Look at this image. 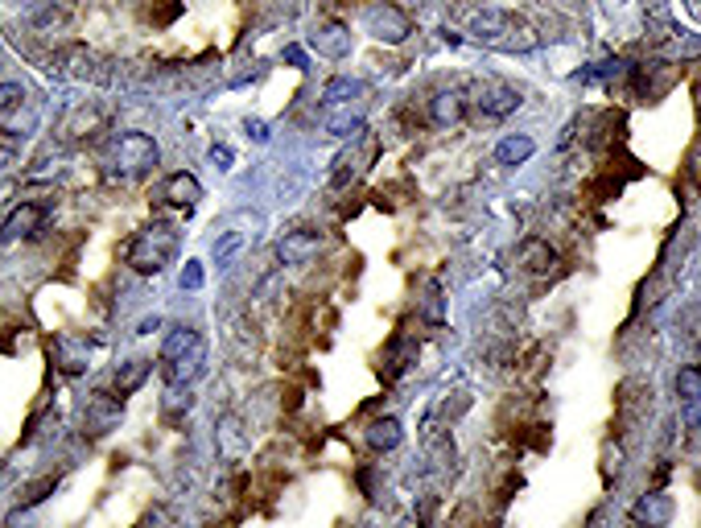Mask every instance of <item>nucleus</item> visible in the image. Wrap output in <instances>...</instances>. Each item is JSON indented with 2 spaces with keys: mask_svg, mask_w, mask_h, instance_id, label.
<instances>
[{
  "mask_svg": "<svg viewBox=\"0 0 701 528\" xmlns=\"http://www.w3.org/2000/svg\"><path fill=\"white\" fill-rule=\"evenodd\" d=\"M157 162H162V149L149 133H120L112 141L108 153L112 178H144L149 170H157Z\"/></svg>",
  "mask_w": 701,
  "mask_h": 528,
  "instance_id": "nucleus-1",
  "label": "nucleus"
},
{
  "mask_svg": "<svg viewBox=\"0 0 701 528\" xmlns=\"http://www.w3.org/2000/svg\"><path fill=\"white\" fill-rule=\"evenodd\" d=\"M470 34L479 37V42L495 45V50H532L537 45V34H532V25H524L520 17H512V13H499V9H483L470 17Z\"/></svg>",
  "mask_w": 701,
  "mask_h": 528,
  "instance_id": "nucleus-2",
  "label": "nucleus"
},
{
  "mask_svg": "<svg viewBox=\"0 0 701 528\" xmlns=\"http://www.w3.org/2000/svg\"><path fill=\"white\" fill-rule=\"evenodd\" d=\"M173 252H178L173 227L153 224V227H144V232H136V240L128 244V264H133L136 273H144V277H157V273L173 260Z\"/></svg>",
  "mask_w": 701,
  "mask_h": 528,
  "instance_id": "nucleus-3",
  "label": "nucleus"
},
{
  "mask_svg": "<svg viewBox=\"0 0 701 528\" xmlns=\"http://www.w3.org/2000/svg\"><path fill=\"white\" fill-rule=\"evenodd\" d=\"M363 25H368V34L384 45H400V42H409V34H413L409 13L400 9V5H392V0L368 5V9H363Z\"/></svg>",
  "mask_w": 701,
  "mask_h": 528,
  "instance_id": "nucleus-4",
  "label": "nucleus"
},
{
  "mask_svg": "<svg viewBox=\"0 0 701 528\" xmlns=\"http://www.w3.org/2000/svg\"><path fill=\"white\" fill-rule=\"evenodd\" d=\"M120 417H124V404H120V396L95 393V396L87 401V413H83V433H87V438H104V433L120 430Z\"/></svg>",
  "mask_w": 701,
  "mask_h": 528,
  "instance_id": "nucleus-5",
  "label": "nucleus"
},
{
  "mask_svg": "<svg viewBox=\"0 0 701 528\" xmlns=\"http://www.w3.org/2000/svg\"><path fill=\"white\" fill-rule=\"evenodd\" d=\"M475 95H479V99H475L479 112H483L487 120H504V116H512V112L524 104L520 91L508 87V83H483V87H479Z\"/></svg>",
  "mask_w": 701,
  "mask_h": 528,
  "instance_id": "nucleus-6",
  "label": "nucleus"
},
{
  "mask_svg": "<svg viewBox=\"0 0 701 528\" xmlns=\"http://www.w3.org/2000/svg\"><path fill=\"white\" fill-rule=\"evenodd\" d=\"M322 248V235L310 232V227H297V232H285L277 240V260L281 264H310Z\"/></svg>",
  "mask_w": 701,
  "mask_h": 528,
  "instance_id": "nucleus-7",
  "label": "nucleus"
},
{
  "mask_svg": "<svg viewBox=\"0 0 701 528\" xmlns=\"http://www.w3.org/2000/svg\"><path fill=\"white\" fill-rule=\"evenodd\" d=\"M202 364H207V343H194L186 355L162 364V376H165V384L170 388H190L198 380V372H202Z\"/></svg>",
  "mask_w": 701,
  "mask_h": 528,
  "instance_id": "nucleus-8",
  "label": "nucleus"
},
{
  "mask_svg": "<svg viewBox=\"0 0 701 528\" xmlns=\"http://www.w3.org/2000/svg\"><path fill=\"white\" fill-rule=\"evenodd\" d=\"M673 495L665 492H647L636 500V508H631V520H636L639 528H668L673 524Z\"/></svg>",
  "mask_w": 701,
  "mask_h": 528,
  "instance_id": "nucleus-9",
  "label": "nucleus"
},
{
  "mask_svg": "<svg viewBox=\"0 0 701 528\" xmlns=\"http://www.w3.org/2000/svg\"><path fill=\"white\" fill-rule=\"evenodd\" d=\"M42 224H45V206L21 203V206H13V215L5 219L0 240H25V235H37V227H42Z\"/></svg>",
  "mask_w": 701,
  "mask_h": 528,
  "instance_id": "nucleus-10",
  "label": "nucleus"
},
{
  "mask_svg": "<svg viewBox=\"0 0 701 528\" xmlns=\"http://www.w3.org/2000/svg\"><path fill=\"white\" fill-rule=\"evenodd\" d=\"M310 45H314L322 58H347L350 55V29L339 25V21H326L310 34Z\"/></svg>",
  "mask_w": 701,
  "mask_h": 528,
  "instance_id": "nucleus-11",
  "label": "nucleus"
},
{
  "mask_svg": "<svg viewBox=\"0 0 701 528\" xmlns=\"http://www.w3.org/2000/svg\"><path fill=\"white\" fill-rule=\"evenodd\" d=\"M429 116H433V125L438 128H454V125H462V116H467V95L462 91H438V95L429 99Z\"/></svg>",
  "mask_w": 701,
  "mask_h": 528,
  "instance_id": "nucleus-12",
  "label": "nucleus"
},
{
  "mask_svg": "<svg viewBox=\"0 0 701 528\" xmlns=\"http://www.w3.org/2000/svg\"><path fill=\"white\" fill-rule=\"evenodd\" d=\"M162 198L165 203H173V206H198V198H202V182L194 178V174H170V178H165V186H162Z\"/></svg>",
  "mask_w": 701,
  "mask_h": 528,
  "instance_id": "nucleus-13",
  "label": "nucleus"
},
{
  "mask_svg": "<svg viewBox=\"0 0 701 528\" xmlns=\"http://www.w3.org/2000/svg\"><path fill=\"white\" fill-rule=\"evenodd\" d=\"M520 264L528 273H553V269H558V252H553V244H548V240L532 235V240L520 244Z\"/></svg>",
  "mask_w": 701,
  "mask_h": 528,
  "instance_id": "nucleus-14",
  "label": "nucleus"
},
{
  "mask_svg": "<svg viewBox=\"0 0 701 528\" xmlns=\"http://www.w3.org/2000/svg\"><path fill=\"white\" fill-rule=\"evenodd\" d=\"M400 442H405V425H400L396 417H376V421L368 425V446H371V450H380V454L396 450Z\"/></svg>",
  "mask_w": 701,
  "mask_h": 528,
  "instance_id": "nucleus-15",
  "label": "nucleus"
},
{
  "mask_svg": "<svg viewBox=\"0 0 701 528\" xmlns=\"http://www.w3.org/2000/svg\"><path fill=\"white\" fill-rule=\"evenodd\" d=\"M532 153H537V141L524 136V133H516V136H504V141L495 144V162L499 165H524Z\"/></svg>",
  "mask_w": 701,
  "mask_h": 528,
  "instance_id": "nucleus-16",
  "label": "nucleus"
},
{
  "mask_svg": "<svg viewBox=\"0 0 701 528\" xmlns=\"http://www.w3.org/2000/svg\"><path fill=\"white\" fill-rule=\"evenodd\" d=\"M644 21H647V34H652V42H665V37H673V34H676L673 13H668L665 0H647Z\"/></svg>",
  "mask_w": 701,
  "mask_h": 528,
  "instance_id": "nucleus-17",
  "label": "nucleus"
},
{
  "mask_svg": "<svg viewBox=\"0 0 701 528\" xmlns=\"http://www.w3.org/2000/svg\"><path fill=\"white\" fill-rule=\"evenodd\" d=\"M144 380H149V359H133V364H124L116 372V396H120V401H124V396H133Z\"/></svg>",
  "mask_w": 701,
  "mask_h": 528,
  "instance_id": "nucleus-18",
  "label": "nucleus"
},
{
  "mask_svg": "<svg viewBox=\"0 0 701 528\" xmlns=\"http://www.w3.org/2000/svg\"><path fill=\"white\" fill-rule=\"evenodd\" d=\"M194 343H202V339H198V331H190V326H173V331L165 334V343H162V364H170V359L186 355Z\"/></svg>",
  "mask_w": 701,
  "mask_h": 528,
  "instance_id": "nucleus-19",
  "label": "nucleus"
},
{
  "mask_svg": "<svg viewBox=\"0 0 701 528\" xmlns=\"http://www.w3.org/2000/svg\"><path fill=\"white\" fill-rule=\"evenodd\" d=\"M363 95V83L360 79H347V75H339V79H331L326 83V91H322V99L326 104H350V99H360Z\"/></svg>",
  "mask_w": 701,
  "mask_h": 528,
  "instance_id": "nucleus-20",
  "label": "nucleus"
},
{
  "mask_svg": "<svg viewBox=\"0 0 701 528\" xmlns=\"http://www.w3.org/2000/svg\"><path fill=\"white\" fill-rule=\"evenodd\" d=\"M676 396H681L685 404L689 401H701V367H681V372H676Z\"/></svg>",
  "mask_w": 701,
  "mask_h": 528,
  "instance_id": "nucleus-21",
  "label": "nucleus"
},
{
  "mask_svg": "<svg viewBox=\"0 0 701 528\" xmlns=\"http://www.w3.org/2000/svg\"><path fill=\"white\" fill-rule=\"evenodd\" d=\"M54 351H58V359H63L58 367H63V372H71V376L87 367V355H79V351L71 347V339H58V343H54Z\"/></svg>",
  "mask_w": 701,
  "mask_h": 528,
  "instance_id": "nucleus-22",
  "label": "nucleus"
},
{
  "mask_svg": "<svg viewBox=\"0 0 701 528\" xmlns=\"http://www.w3.org/2000/svg\"><path fill=\"white\" fill-rule=\"evenodd\" d=\"M360 128H363V120L350 116V112H339V116L326 120V133H331V136H355Z\"/></svg>",
  "mask_w": 701,
  "mask_h": 528,
  "instance_id": "nucleus-23",
  "label": "nucleus"
},
{
  "mask_svg": "<svg viewBox=\"0 0 701 528\" xmlns=\"http://www.w3.org/2000/svg\"><path fill=\"white\" fill-rule=\"evenodd\" d=\"M243 248V235L240 232H227L223 240H215V260H219V269H227L232 264V256Z\"/></svg>",
  "mask_w": 701,
  "mask_h": 528,
  "instance_id": "nucleus-24",
  "label": "nucleus"
},
{
  "mask_svg": "<svg viewBox=\"0 0 701 528\" xmlns=\"http://www.w3.org/2000/svg\"><path fill=\"white\" fill-rule=\"evenodd\" d=\"M21 99H25V87H21V83H0V112L17 108Z\"/></svg>",
  "mask_w": 701,
  "mask_h": 528,
  "instance_id": "nucleus-25",
  "label": "nucleus"
},
{
  "mask_svg": "<svg viewBox=\"0 0 701 528\" xmlns=\"http://www.w3.org/2000/svg\"><path fill=\"white\" fill-rule=\"evenodd\" d=\"M619 466H623V446H611V442H607V450H603V474L611 479V474H619Z\"/></svg>",
  "mask_w": 701,
  "mask_h": 528,
  "instance_id": "nucleus-26",
  "label": "nucleus"
},
{
  "mask_svg": "<svg viewBox=\"0 0 701 528\" xmlns=\"http://www.w3.org/2000/svg\"><path fill=\"white\" fill-rule=\"evenodd\" d=\"M182 289H202V264H198V260H186V269H182Z\"/></svg>",
  "mask_w": 701,
  "mask_h": 528,
  "instance_id": "nucleus-27",
  "label": "nucleus"
},
{
  "mask_svg": "<svg viewBox=\"0 0 701 528\" xmlns=\"http://www.w3.org/2000/svg\"><path fill=\"white\" fill-rule=\"evenodd\" d=\"M194 404V396H190V388L182 393V388H170V396H165V413H178V409H190Z\"/></svg>",
  "mask_w": 701,
  "mask_h": 528,
  "instance_id": "nucleus-28",
  "label": "nucleus"
},
{
  "mask_svg": "<svg viewBox=\"0 0 701 528\" xmlns=\"http://www.w3.org/2000/svg\"><path fill=\"white\" fill-rule=\"evenodd\" d=\"M211 162H215L219 170H232V149H227V144H219V149H211Z\"/></svg>",
  "mask_w": 701,
  "mask_h": 528,
  "instance_id": "nucleus-29",
  "label": "nucleus"
},
{
  "mask_svg": "<svg viewBox=\"0 0 701 528\" xmlns=\"http://www.w3.org/2000/svg\"><path fill=\"white\" fill-rule=\"evenodd\" d=\"M607 75H619V63H598L594 71H586V79H607Z\"/></svg>",
  "mask_w": 701,
  "mask_h": 528,
  "instance_id": "nucleus-30",
  "label": "nucleus"
},
{
  "mask_svg": "<svg viewBox=\"0 0 701 528\" xmlns=\"http://www.w3.org/2000/svg\"><path fill=\"white\" fill-rule=\"evenodd\" d=\"M685 425H701V401L685 404Z\"/></svg>",
  "mask_w": 701,
  "mask_h": 528,
  "instance_id": "nucleus-31",
  "label": "nucleus"
},
{
  "mask_svg": "<svg viewBox=\"0 0 701 528\" xmlns=\"http://www.w3.org/2000/svg\"><path fill=\"white\" fill-rule=\"evenodd\" d=\"M248 136H256V141H269V128H264L261 120H248Z\"/></svg>",
  "mask_w": 701,
  "mask_h": 528,
  "instance_id": "nucleus-32",
  "label": "nucleus"
},
{
  "mask_svg": "<svg viewBox=\"0 0 701 528\" xmlns=\"http://www.w3.org/2000/svg\"><path fill=\"white\" fill-rule=\"evenodd\" d=\"M689 178H693V182H697V186H701V149L693 153V162H689Z\"/></svg>",
  "mask_w": 701,
  "mask_h": 528,
  "instance_id": "nucleus-33",
  "label": "nucleus"
},
{
  "mask_svg": "<svg viewBox=\"0 0 701 528\" xmlns=\"http://www.w3.org/2000/svg\"><path fill=\"white\" fill-rule=\"evenodd\" d=\"M285 58H289V63H293V66H306V55H301L297 45H289V50H285Z\"/></svg>",
  "mask_w": 701,
  "mask_h": 528,
  "instance_id": "nucleus-34",
  "label": "nucleus"
},
{
  "mask_svg": "<svg viewBox=\"0 0 701 528\" xmlns=\"http://www.w3.org/2000/svg\"><path fill=\"white\" fill-rule=\"evenodd\" d=\"M157 326H162V323H157V318H144V323H141V334H153Z\"/></svg>",
  "mask_w": 701,
  "mask_h": 528,
  "instance_id": "nucleus-35",
  "label": "nucleus"
},
{
  "mask_svg": "<svg viewBox=\"0 0 701 528\" xmlns=\"http://www.w3.org/2000/svg\"><path fill=\"white\" fill-rule=\"evenodd\" d=\"M5 162H9V149H0V165H5Z\"/></svg>",
  "mask_w": 701,
  "mask_h": 528,
  "instance_id": "nucleus-36",
  "label": "nucleus"
}]
</instances>
